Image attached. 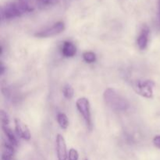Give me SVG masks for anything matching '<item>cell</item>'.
Listing matches in <instances>:
<instances>
[{"label":"cell","mask_w":160,"mask_h":160,"mask_svg":"<svg viewBox=\"0 0 160 160\" xmlns=\"http://www.w3.org/2000/svg\"><path fill=\"white\" fill-rule=\"evenodd\" d=\"M14 155L9 154V153H2V160H14Z\"/></svg>","instance_id":"2e32d148"},{"label":"cell","mask_w":160,"mask_h":160,"mask_svg":"<svg viewBox=\"0 0 160 160\" xmlns=\"http://www.w3.org/2000/svg\"><path fill=\"white\" fill-rule=\"evenodd\" d=\"M0 119H1L2 126H9V117L7 112H6L3 110H1V112H0Z\"/></svg>","instance_id":"5bb4252c"},{"label":"cell","mask_w":160,"mask_h":160,"mask_svg":"<svg viewBox=\"0 0 160 160\" xmlns=\"http://www.w3.org/2000/svg\"><path fill=\"white\" fill-rule=\"evenodd\" d=\"M153 144L156 148L160 149V135H157L153 138Z\"/></svg>","instance_id":"e0dca14e"},{"label":"cell","mask_w":160,"mask_h":160,"mask_svg":"<svg viewBox=\"0 0 160 160\" xmlns=\"http://www.w3.org/2000/svg\"><path fill=\"white\" fill-rule=\"evenodd\" d=\"M61 52L62 56L66 58H71L76 55L77 48L76 46L71 42L66 41L63 42L61 48Z\"/></svg>","instance_id":"9c48e42d"},{"label":"cell","mask_w":160,"mask_h":160,"mask_svg":"<svg viewBox=\"0 0 160 160\" xmlns=\"http://www.w3.org/2000/svg\"><path fill=\"white\" fill-rule=\"evenodd\" d=\"M65 30V24L63 22L59 21L55 23L51 27L45 28V29L39 31L38 32L35 33L34 35L37 38H50L59 34Z\"/></svg>","instance_id":"5b68a950"},{"label":"cell","mask_w":160,"mask_h":160,"mask_svg":"<svg viewBox=\"0 0 160 160\" xmlns=\"http://www.w3.org/2000/svg\"><path fill=\"white\" fill-rule=\"evenodd\" d=\"M62 94L67 99H71L74 95V90L70 84H66L62 88Z\"/></svg>","instance_id":"7c38bea8"},{"label":"cell","mask_w":160,"mask_h":160,"mask_svg":"<svg viewBox=\"0 0 160 160\" xmlns=\"http://www.w3.org/2000/svg\"><path fill=\"white\" fill-rule=\"evenodd\" d=\"M78 159H79V153L78 150L70 148L68 152V160H78Z\"/></svg>","instance_id":"9a60e30c"},{"label":"cell","mask_w":160,"mask_h":160,"mask_svg":"<svg viewBox=\"0 0 160 160\" xmlns=\"http://www.w3.org/2000/svg\"><path fill=\"white\" fill-rule=\"evenodd\" d=\"M57 122L59 123V127H60L62 129L66 130L69 126V120L68 118H67V115L63 112H59L57 114Z\"/></svg>","instance_id":"8fae6325"},{"label":"cell","mask_w":160,"mask_h":160,"mask_svg":"<svg viewBox=\"0 0 160 160\" xmlns=\"http://www.w3.org/2000/svg\"><path fill=\"white\" fill-rule=\"evenodd\" d=\"M56 148L58 160L68 159V153L67 150V144L64 138L61 134H58L56 138Z\"/></svg>","instance_id":"8992f818"},{"label":"cell","mask_w":160,"mask_h":160,"mask_svg":"<svg viewBox=\"0 0 160 160\" xmlns=\"http://www.w3.org/2000/svg\"><path fill=\"white\" fill-rule=\"evenodd\" d=\"M103 98L106 106L115 112H125L130 108L128 100L112 88H108L104 91Z\"/></svg>","instance_id":"7a4b0ae2"},{"label":"cell","mask_w":160,"mask_h":160,"mask_svg":"<svg viewBox=\"0 0 160 160\" xmlns=\"http://www.w3.org/2000/svg\"><path fill=\"white\" fill-rule=\"evenodd\" d=\"M76 106L78 110L79 111L80 114L82 116L84 122L86 123L87 128L89 131H92L93 128L92 124V114H91V107L89 100L85 97H81L78 98L76 102Z\"/></svg>","instance_id":"3957f363"},{"label":"cell","mask_w":160,"mask_h":160,"mask_svg":"<svg viewBox=\"0 0 160 160\" xmlns=\"http://www.w3.org/2000/svg\"><path fill=\"white\" fill-rule=\"evenodd\" d=\"M83 59L88 63H93L96 61V55L93 52H86L83 54Z\"/></svg>","instance_id":"4fadbf2b"},{"label":"cell","mask_w":160,"mask_h":160,"mask_svg":"<svg viewBox=\"0 0 160 160\" xmlns=\"http://www.w3.org/2000/svg\"><path fill=\"white\" fill-rule=\"evenodd\" d=\"M2 131L6 135V138H7L8 142H10L15 147L18 146V140H17V136L12 131V129L9 128V126H2Z\"/></svg>","instance_id":"30bf717a"},{"label":"cell","mask_w":160,"mask_h":160,"mask_svg":"<svg viewBox=\"0 0 160 160\" xmlns=\"http://www.w3.org/2000/svg\"><path fill=\"white\" fill-rule=\"evenodd\" d=\"M4 70H5V67L3 66V64L1 62V65H0V73H1V75L3 74V73H4Z\"/></svg>","instance_id":"ac0fdd59"},{"label":"cell","mask_w":160,"mask_h":160,"mask_svg":"<svg viewBox=\"0 0 160 160\" xmlns=\"http://www.w3.org/2000/svg\"><path fill=\"white\" fill-rule=\"evenodd\" d=\"M34 10V8L28 3L17 0L16 2L6 3L2 6L0 9V16L2 20H9L21 17Z\"/></svg>","instance_id":"6da1fadb"},{"label":"cell","mask_w":160,"mask_h":160,"mask_svg":"<svg viewBox=\"0 0 160 160\" xmlns=\"http://www.w3.org/2000/svg\"><path fill=\"white\" fill-rule=\"evenodd\" d=\"M159 17H160V0L159 1Z\"/></svg>","instance_id":"d6986e66"},{"label":"cell","mask_w":160,"mask_h":160,"mask_svg":"<svg viewBox=\"0 0 160 160\" xmlns=\"http://www.w3.org/2000/svg\"><path fill=\"white\" fill-rule=\"evenodd\" d=\"M14 123H15V130L17 136L25 141H29L31 138V134L28 127L18 118L14 120Z\"/></svg>","instance_id":"52a82bcc"},{"label":"cell","mask_w":160,"mask_h":160,"mask_svg":"<svg viewBox=\"0 0 160 160\" xmlns=\"http://www.w3.org/2000/svg\"><path fill=\"white\" fill-rule=\"evenodd\" d=\"M85 160H88V159H85Z\"/></svg>","instance_id":"ffe728a7"},{"label":"cell","mask_w":160,"mask_h":160,"mask_svg":"<svg viewBox=\"0 0 160 160\" xmlns=\"http://www.w3.org/2000/svg\"><path fill=\"white\" fill-rule=\"evenodd\" d=\"M134 89L136 93L146 98H153V89L155 82L151 80H142L137 81L134 84Z\"/></svg>","instance_id":"277c9868"},{"label":"cell","mask_w":160,"mask_h":160,"mask_svg":"<svg viewBox=\"0 0 160 160\" xmlns=\"http://www.w3.org/2000/svg\"><path fill=\"white\" fill-rule=\"evenodd\" d=\"M149 33V28L147 25H144L141 29L140 34H139L138 38L137 39L138 46L141 50H145L148 47Z\"/></svg>","instance_id":"ba28073f"}]
</instances>
